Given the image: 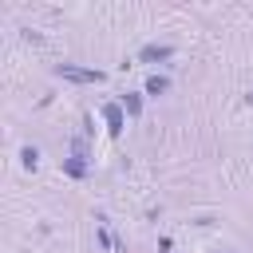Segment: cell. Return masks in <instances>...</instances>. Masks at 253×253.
I'll return each mask as SVG.
<instances>
[{
    "label": "cell",
    "mask_w": 253,
    "mask_h": 253,
    "mask_svg": "<svg viewBox=\"0 0 253 253\" xmlns=\"http://www.w3.org/2000/svg\"><path fill=\"white\" fill-rule=\"evenodd\" d=\"M55 75L67 79V83H103V79H107L103 71H95V67H79V63H59Z\"/></svg>",
    "instance_id": "cell-1"
},
{
    "label": "cell",
    "mask_w": 253,
    "mask_h": 253,
    "mask_svg": "<svg viewBox=\"0 0 253 253\" xmlns=\"http://www.w3.org/2000/svg\"><path fill=\"white\" fill-rule=\"evenodd\" d=\"M170 55H174V47H170V43H146V47L138 51V59H142V63H158V59H170Z\"/></svg>",
    "instance_id": "cell-2"
},
{
    "label": "cell",
    "mask_w": 253,
    "mask_h": 253,
    "mask_svg": "<svg viewBox=\"0 0 253 253\" xmlns=\"http://www.w3.org/2000/svg\"><path fill=\"white\" fill-rule=\"evenodd\" d=\"M103 119H107V130H111V134H123L126 119H123V107H119V103H107V107H103Z\"/></svg>",
    "instance_id": "cell-3"
},
{
    "label": "cell",
    "mask_w": 253,
    "mask_h": 253,
    "mask_svg": "<svg viewBox=\"0 0 253 253\" xmlns=\"http://www.w3.org/2000/svg\"><path fill=\"white\" fill-rule=\"evenodd\" d=\"M123 111H126L130 119H138V115H142V95H130V91H126V95H123Z\"/></svg>",
    "instance_id": "cell-4"
},
{
    "label": "cell",
    "mask_w": 253,
    "mask_h": 253,
    "mask_svg": "<svg viewBox=\"0 0 253 253\" xmlns=\"http://www.w3.org/2000/svg\"><path fill=\"white\" fill-rule=\"evenodd\" d=\"M63 170H67L71 178H83V174H87V162H83V154H75V158H63Z\"/></svg>",
    "instance_id": "cell-5"
},
{
    "label": "cell",
    "mask_w": 253,
    "mask_h": 253,
    "mask_svg": "<svg viewBox=\"0 0 253 253\" xmlns=\"http://www.w3.org/2000/svg\"><path fill=\"white\" fill-rule=\"evenodd\" d=\"M162 91H170V79L166 75H150L146 79V95H162Z\"/></svg>",
    "instance_id": "cell-6"
},
{
    "label": "cell",
    "mask_w": 253,
    "mask_h": 253,
    "mask_svg": "<svg viewBox=\"0 0 253 253\" xmlns=\"http://www.w3.org/2000/svg\"><path fill=\"white\" fill-rule=\"evenodd\" d=\"M20 158H24V166H28V170H36V166H40V150H36V146H24V150H20Z\"/></svg>",
    "instance_id": "cell-7"
},
{
    "label": "cell",
    "mask_w": 253,
    "mask_h": 253,
    "mask_svg": "<svg viewBox=\"0 0 253 253\" xmlns=\"http://www.w3.org/2000/svg\"><path fill=\"white\" fill-rule=\"evenodd\" d=\"M245 99H249V103H253V91H249V95H245Z\"/></svg>",
    "instance_id": "cell-8"
}]
</instances>
